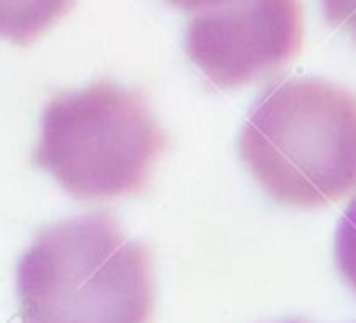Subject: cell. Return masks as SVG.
<instances>
[{"label":"cell","instance_id":"obj_1","mask_svg":"<svg viewBox=\"0 0 356 323\" xmlns=\"http://www.w3.org/2000/svg\"><path fill=\"white\" fill-rule=\"evenodd\" d=\"M22 323H149L153 256L105 212L49 225L17 262Z\"/></svg>","mask_w":356,"mask_h":323},{"label":"cell","instance_id":"obj_2","mask_svg":"<svg viewBox=\"0 0 356 323\" xmlns=\"http://www.w3.org/2000/svg\"><path fill=\"white\" fill-rule=\"evenodd\" d=\"M239 155L277 204L323 208L356 191V95L321 78H289L254 105Z\"/></svg>","mask_w":356,"mask_h":323},{"label":"cell","instance_id":"obj_3","mask_svg":"<svg viewBox=\"0 0 356 323\" xmlns=\"http://www.w3.org/2000/svg\"><path fill=\"white\" fill-rule=\"evenodd\" d=\"M165 143L140 93L101 80L47 103L34 164L76 200H113L147 187Z\"/></svg>","mask_w":356,"mask_h":323},{"label":"cell","instance_id":"obj_4","mask_svg":"<svg viewBox=\"0 0 356 323\" xmlns=\"http://www.w3.org/2000/svg\"><path fill=\"white\" fill-rule=\"evenodd\" d=\"M300 0H222L195 11L185 53L216 88L270 78L302 51Z\"/></svg>","mask_w":356,"mask_h":323},{"label":"cell","instance_id":"obj_5","mask_svg":"<svg viewBox=\"0 0 356 323\" xmlns=\"http://www.w3.org/2000/svg\"><path fill=\"white\" fill-rule=\"evenodd\" d=\"M76 0H0V38L28 47L59 24Z\"/></svg>","mask_w":356,"mask_h":323},{"label":"cell","instance_id":"obj_6","mask_svg":"<svg viewBox=\"0 0 356 323\" xmlns=\"http://www.w3.org/2000/svg\"><path fill=\"white\" fill-rule=\"evenodd\" d=\"M333 258L341 279L356 292V196L350 200L346 212L337 221Z\"/></svg>","mask_w":356,"mask_h":323},{"label":"cell","instance_id":"obj_7","mask_svg":"<svg viewBox=\"0 0 356 323\" xmlns=\"http://www.w3.org/2000/svg\"><path fill=\"white\" fill-rule=\"evenodd\" d=\"M321 5L327 22L356 42V0H321Z\"/></svg>","mask_w":356,"mask_h":323},{"label":"cell","instance_id":"obj_8","mask_svg":"<svg viewBox=\"0 0 356 323\" xmlns=\"http://www.w3.org/2000/svg\"><path fill=\"white\" fill-rule=\"evenodd\" d=\"M168 5H172L174 9L181 11H200L206 7H212L216 3H222V0H165Z\"/></svg>","mask_w":356,"mask_h":323},{"label":"cell","instance_id":"obj_9","mask_svg":"<svg viewBox=\"0 0 356 323\" xmlns=\"http://www.w3.org/2000/svg\"><path fill=\"white\" fill-rule=\"evenodd\" d=\"M281 323H306V321H296V319H291V321H281Z\"/></svg>","mask_w":356,"mask_h":323}]
</instances>
